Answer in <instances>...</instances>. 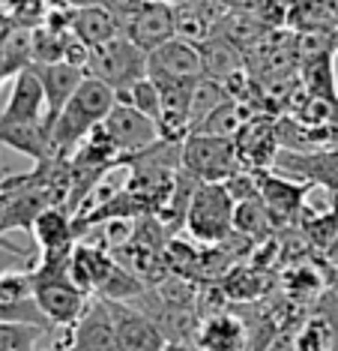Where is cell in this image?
I'll return each mask as SVG.
<instances>
[{
  "mask_svg": "<svg viewBox=\"0 0 338 351\" xmlns=\"http://www.w3.org/2000/svg\"><path fill=\"white\" fill-rule=\"evenodd\" d=\"M69 265H72V250L42 252L34 270H30L36 303L54 327H72L84 315L87 303H90V294L78 289L75 279H72Z\"/></svg>",
  "mask_w": 338,
  "mask_h": 351,
  "instance_id": "1",
  "label": "cell"
},
{
  "mask_svg": "<svg viewBox=\"0 0 338 351\" xmlns=\"http://www.w3.org/2000/svg\"><path fill=\"white\" fill-rule=\"evenodd\" d=\"M117 106V93L108 84H102L99 78L87 75L81 87L75 90V97L66 102V108L60 111V117L54 121L51 130V156L69 159L78 150V145L90 135L96 126L108 117V111Z\"/></svg>",
  "mask_w": 338,
  "mask_h": 351,
  "instance_id": "2",
  "label": "cell"
},
{
  "mask_svg": "<svg viewBox=\"0 0 338 351\" xmlns=\"http://www.w3.org/2000/svg\"><path fill=\"white\" fill-rule=\"evenodd\" d=\"M147 66L150 51H144L138 43H132L123 34L102 45H93L90 58H87V75L99 78L114 93H123L132 84H138L141 78H147Z\"/></svg>",
  "mask_w": 338,
  "mask_h": 351,
  "instance_id": "3",
  "label": "cell"
},
{
  "mask_svg": "<svg viewBox=\"0 0 338 351\" xmlns=\"http://www.w3.org/2000/svg\"><path fill=\"white\" fill-rule=\"evenodd\" d=\"M233 210H237V202H233L224 183H198L186 213L189 234L200 243H224L228 237L237 234L233 231Z\"/></svg>",
  "mask_w": 338,
  "mask_h": 351,
  "instance_id": "4",
  "label": "cell"
},
{
  "mask_svg": "<svg viewBox=\"0 0 338 351\" xmlns=\"http://www.w3.org/2000/svg\"><path fill=\"white\" fill-rule=\"evenodd\" d=\"M183 171H189L200 183H224L237 171H243V162L233 138L195 132L183 141Z\"/></svg>",
  "mask_w": 338,
  "mask_h": 351,
  "instance_id": "5",
  "label": "cell"
},
{
  "mask_svg": "<svg viewBox=\"0 0 338 351\" xmlns=\"http://www.w3.org/2000/svg\"><path fill=\"white\" fill-rule=\"evenodd\" d=\"M102 130H105V135L111 138V145L117 147L120 159L141 154V150H147L150 145H156V141L162 138L156 121H150V117L141 114L135 106L120 102V99H117V106L108 111L105 121H102Z\"/></svg>",
  "mask_w": 338,
  "mask_h": 351,
  "instance_id": "6",
  "label": "cell"
},
{
  "mask_svg": "<svg viewBox=\"0 0 338 351\" xmlns=\"http://www.w3.org/2000/svg\"><path fill=\"white\" fill-rule=\"evenodd\" d=\"M147 75L156 82H183L195 84L204 78V58H200V45L189 43L183 36H174L162 43L159 49L150 51Z\"/></svg>",
  "mask_w": 338,
  "mask_h": 351,
  "instance_id": "7",
  "label": "cell"
},
{
  "mask_svg": "<svg viewBox=\"0 0 338 351\" xmlns=\"http://www.w3.org/2000/svg\"><path fill=\"white\" fill-rule=\"evenodd\" d=\"M276 171L287 174L294 180L311 183V186H324L326 193L338 198V145L309 150V154H296V150H278Z\"/></svg>",
  "mask_w": 338,
  "mask_h": 351,
  "instance_id": "8",
  "label": "cell"
},
{
  "mask_svg": "<svg viewBox=\"0 0 338 351\" xmlns=\"http://www.w3.org/2000/svg\"><path fill=\"white\" fill-rule=\"evenodd\" d=\"M66 351H117V327L105 298L90 300L84 315L66 327Z\"/></svg>",
  "mask_w": 338,
  "mask_h": 351,
  "instance_id": "9",
  "label": "cell"
},
{
  "mask_svg": "<svg viewBox=\"0 0 338 351\" xmlns=\"http://www.w3.org/2000/svg\"><path fill=\"white\" fill-rule=\"evenodd\" d=\"M0 322L51 327L36 303L30 270H0Z\"/></svg>",
  "mask_w": 338,
  "mask_h": 351,
  "instance_id": "10",
  "label": "cell"
},
{
  "mask_svg": "<svg viewBox=\"0 0 338 351\" xmlns=\"http://www.w3.org/2000/svg\"><path fill=\"white\" fill-rule=\"evenodd\" d=\"M123 36L138 43L144 51L159 49L177 36V15L168 0H144L132 15L123 19Z\"/></svg>",
  "mask_w": 338,
  "mask_h": 351,
  "instance_id": "11",
  "label": "cell"
},
{
  "mask_svg": "<svg viewBox=\"0 0 338 351\" xmlns=\"http://www.w3.org/2000/svg\"><path fill=\"white\" fill-rule=\"evenodd\" d=\"M255 174H257V195L267 204L272 226H285V222H294L300 217L311 183L291 180L281 171H255Z\"/></svg>",
  "mask_w": 338,
  "mask_h": 351,
  "instance_id": "12",
  "label": "cell"
},
{
  "mask_svg": "<svg viewBox=\"0 0 338 351\" xmlns=\"http://www.w3.org/2000/svg\"><path fill=\"white\" fill-rule=\"evenodd\" d=\"M111 303V315L117 327V351H162L165 348V333L153 318L138 306H129L120 300Z\"/></svg>",
  "mask_w": 338,
  "mask_h": 351,
  "instance_id": "13",
  "label": "cell"
},
{
  "mask_svg": "<svg viewBox=\"0 0 338 351\" xmlns=\"http://www.w3.org/2000/svg\"><path fill=\"white\" fill-rule=\"evenodd\" d=\"M239 154V162H243L246 171H263L267 165H276L278 156V132H276V121L261 114H252L248 123L239 130V135L233 138Z\"/></svg>",
  "mask_w": 338,
  "mask_h": 351,
  "instance_id": "14",
  "label": "cell"
},
{
  "mask_svg": "<svg viewBox=\"0 0 338 351\" xmlns=\"http://www.w3.org/2000/svg\"><path fill=\"white\" fill-rule=\"evenodd\" d=\"M34 69L39 73V78H42V87H45V102H48L45 121L51 123V130H54V121L60 117V111L66 108V102L75 97V90L81 87V82L87 78V69L72 66V63H66V60L34 63Z\"/></svg>",
  "mask_w": 338,
  "mask_h": 351,
  "instance_id": "15",
  "label": "cell"
},
{
  "mask_svg": "<svg viewBox=\"0 0 338 351\" xmlns=\"http://www.w3.org/2000/svg\"><path fill=\"white\" fill-rule=\"evenodd\" d=\"M45 114H48V102H45L42 78H39L34 66L21 69L12 78L10 99H6L0 117L3 121H45Z\"/></svg>",
  "mask_w": 338,
  "mask_h": 351,
  "instance_id": "16",
  "label": "cell"
},
{
  "mask_svg": "<svg viewBox=\"0 0 338 351\" xmlns=\"http://www.w3.org/2000/svg\"><path fill=\"white\" fill-rule=\"evenodd\" d=\"M0 145L15 154L30 156L34 162L51 156V123L48 121H3L0 117Z\"/></svg>",
  "mask_w": 338,
  "mask_h": 351,
  "instance_id": "17",
  "label": "cell"
},
{
  "mask_svg": "<svg viewBox=\"0 0 338 351\" xmlns=\"http://www.w3.org/2000/svg\"><path fill=\"white\" fill-rule=\"evenodd\" d=\"M195 348L198 351H243L246 324L233 313H210L198 324Z\"/></svg>",
  "mask_w": 338,
  "mask_h": 351,
  "instance_id": "18",
  "label": "cell"
},
{
  "mask_svg": "<svg viewBox=\"0 0 338 351\" xmlns=\"http://www.w3.org/2000/svg\"><path fill=\"white\" fill-rule=\"evenodd\" d=\"M114 267H117V261L105 250H96L90 243H75V250H72L69 274L75 279L78 289L87 294H99L102 285L108 282V276L114 274Z\"/></svg>",
  "mask_w": 338,
  "mask_h": 351,
  "instance_id": "19",
  "label": "cell"
},
{
  "mask_svg": "<svg viewBox=\"0 0 338 351\" xmlns=\"http://www.w3.org/2000/svg\"><path fill=\"white\" fill-rule=\"evenodd\" d=\"M30 234L36 237L39 250L42 252H66V250H75V217L66 210L63 204H54L48 210L39 213V219L34 222Z\"/></svg>",
  "mask_w": 338,
  "mask_h": 351,
  "instance_id": "20",
  "label": "cell"
},
{
  "mask_svg": "<svg viewBox=\"0 0 338 351\" xmlns=\"http://www.w3.org/2000/svg\"><path fill=\"white\" fill-rule=\"evenodd\" d=\"M72 34L81 39L84 45H102L108 39H114L123 34V21L117 12H111L102 3H87L72 10Z\"/></svg>",
  "mask_w": 338,
  "mask_h": 351,
  "instance_id": "21",
  "label": "cell"
},
{
  "mask_svg": "<svg viewBox=\"0 0 338 351\" xmlns=\"http://www.w3.org/2000/svg\"><path fill=\"white\" fill-rule=\"evenodd\" d=\"M248 117H252L248 102L228 99V102H222V106L216 108L195 132H200V135H219V138H237L239 130L248 123ZM195 132H192V135H195Z\"/></svg>",
  "mask_w": 338,
  "mask_h": 351,
  "instance_id": "22",
  "label": "cell"
},
{
  "mask_svg": "<svg viewBox=\"0 0 338 351\" xmlns=\"http://www.w3.org/2000/svg\"><path fill=\"white\" fill-rule=\"evenodd\" d=\"M200 58H204V75L216 78V82H222V84L237 73H243V69H239V51L216 34L207 39V43H200Z\"/></svg>",
  "mask_w": 338,
  "mask_h": 351,
  "instance_id": "23",
  "label": "cell"
},
{
  "mask_svg": "<svg viewBox=\"0 0 338 351\" xmlns=\"http://www.w3.org/2000/svg\"><path fill=\"white\" fill-rule=\"evenodd\" d=\"M270 228H272V217H270L267 204L261 202V195L237 202V210H233V231H237V234L263 237Z\"/></svg>",
  "mask_w": 338,
  "mask_h": 351,
  "instance_id": "24",
  "label": "cell"
},
{
  "mask_svg": "<svg viewBox=\"0 0 338 351\" xmlns=\"http://www.w3.org/2000/svg\"><path fill=\"white\" fill-rule=\"evenodd\" d=\"M120 102H129V106H135L141 111V114H147L150 121H156L159 126V117H162V90H159V84L153 82V78H141L138 84H132L129 90L117 93Z\"/></svg>",
  "mask_w": 338,
  "mask_h": 351,
  "instance_id": "25",
  "label": "cell"
},
{
  "mask_svg": "<svg viewBox=\"0 0 338 351\" xmlns=\"http://www.w3.org/2000/svg\"><path fill=\"white\" fill-rule=\"evenodd\" d=\"M42 333L45 327L39 324L0 322V351H36V342Z\"/></svg>",
  "mask_w": 338,
  "mask_h": 351,
  "instance_id": "26",
  "label": "cell"
},
{
  "mask_svg": "<svg viewBox=\"0 0 338 351\" xmlns=\"http://www.w3.org/2000/svg\"><path fill=\"white\" fill-rule=\"evenodd\" d=\"M333 339H335L333 327L311 315L309 322L296 330L294 346H296V351H329V348H333Z\"/></svg>",
  "mask_w": 338,
  "mask_h": 351,
  "instance_id": "27",
  "label": "cell"
},
{
  "mask_svg": "<svg viewBox=\"0 0 338 351\" xmlns=\"http://www.w3.org/2000/svg\"><path fill=\"white\" fill-rule=\"evenodd\" d=\"M311 315L320 318V322L329 324L338 333V289L320 291L317 300H315V309H311Z\"/></svg>",
  "mask_w": 338,
  "mask_h": 351,
  "instance_id": "28",
  "label": "cell"
},
{
  "mask_svg": "<svg viewBox=\"0 0 338 351\" xmlns=\"http://www.w3.org/2000/svg\"><path fill=\"white\" fill-rule=\"evenodd\" d=\"M15 30V19L6 12H0V49H3V43L10 39V34Z\"/></svg>",
  "mask_w": 338,
  "mask_h": 351,
  "instance_id": "29",
  "label": "cell"
},
{
  "mask_svg": "<svg viewBox=\"0 0 338 351\" xmlns=\"http://www.w3.org/2000/svg\"><path fill=\"white\" fill-rule=\"evenodd\" d=\"M0 250H10V252H15V255H21V258H27V250H21V246H15V243H10V241H6V237L3 234H0Z\"/></svg>",
  "mask_w": 338,
  "mask_h": 351,
  "instance_id": "30",
  "label": "cell"
},
{
  "mask_svg": "<svg viewBox=\"0 0 338 351\" xmlns=\"http://www.w3.org/2000/svg\"><path fill=\"white\" fill-rule=\"evenodd\" d=\"M162 351H192L186 342H165V348Z\"/></svg>",
  "mask_w": 338,
  "mask_h": 351,
  "instance_id": "31",
  "label": "cell"
},
{
  "mask_svg": "<svg viewBox=\"0 0 338 351\" xmlns=\"http://www.w3.org/2000/svg\"><path fill=\"white\" fill-rule=\"evenodd\" d=\"M272 3H278V6H285V10H291V6L302 3V0H272Z\"/></svg>",
  "mask_w": 338,
  "mask_h": 351,
  "instance_id": "32",
  "label": "cell"
},
{
  "mask_svg": "<svg viewBox=\"0 0 338 351\" xmlns=\"http://www.w3.org/2000/svg\"><path fill=\"white\" fill-rule=\"evenodd\" d=\"M6 78H10V75H6V73H3V66H0V87H3V82H6Z\"/></svg>",
  "mask_w": 338,
  "mask_h": 351,
  "instance_id": "33",
  "label": "cell"
},
{
  "mask_svg": "<svg viewBox=\"0 0 338 351\" xmlns=\"http://www.w3.org/2000/svg\"><path fill=\"white\" fill-rule=\"evenodd\" d=\"M329 351H338V333H335V339H333V348H329Z\"/></svg>",
  "mask_w": 338,
  "mask_h": 351,
  "instance_id": "34",
  "label": "cell"
},
{
  "mask_svg": "<svg viewBox=\"0 0 338 351\" xmlns=\"http://www.w3.org/2000/svg\"><path fill=\"white\" fill-rule=\"evenodd\" d=\"M333 12H335V19H338V0H333Z\"/></svg>",
  "mask_w": 338,
  "mask_h": 351,
  "instance_id": "35",
  "label": "cell"
},
{
  "mask_svg": "<svg viewBox=\"0 0 338 351\" xmlns=\"http://www.w3.org/2000/svg\"><path fill=\"white\" fill-rule=\"evenodd\" d=\"M335 289H338V285H335Z\"/></svg>",
  "mask_w": 338,
  "mask_h": 351,
  "instance_id": "36",
  "label": "cell"
}]
</instances>
